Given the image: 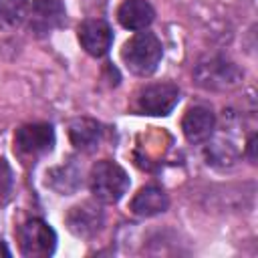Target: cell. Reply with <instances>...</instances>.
Listing matches in <instances>:
<instances>
[{"label": "cell", "instance_id": "11", "mask_svg": "<svg viewBox=\"0 0 258 258\" xmlns=\"http://www.w3.org/2000/svg\"><path fill=\"white\" fill-rule=\"evenodd\" d=\"M117 20L127 30H145L155 20V10L147 0H125L117 10Z\"/></svg>", "mask_w": 258, "mask_h": 258}, {"label": "cell", "instance_id": "16", "mask_svg": "<svg viewBox=\"0 0 258 258\" xmlns=\"http://www.w3.org/2000/svg\"><path fill=\"white\" fill-rule=\"evenodd\" d=\"M12 187V169L6 159H0V202L10 194Z\"/></svg>", "mask_w": 258, "mask_h": 258}, {"label": "cell", "instance_id": "5", "mask_svg": "<svg viewBox=\"0 0 258 258\" xmlns=\"http://www.w3.org/2000/svg\"><path fill=\"white\" fill-rule=\"evenodd\" d=\"M179 103V89L173 83H153L137 93V111L143 115L165 117Z\"/></svg>", "mask_w": 258, "mask_h": 258}, {"label": "cell", "instance_id": "7", "mask_svg": "<svg viewBox=\"0 0 258 258\" xmlns=\"http://www.w3.org/2000/svg\"><path fill=\"white\" fill-rule=\"evenodd\" d=\"M64 6L60 0H32L28 8V26L36 36H46L64 24Z\"/></svg>", "mask_w": 258, "mask_h": 258}, {"label": "cell", "instance_id": "9", "mask_svg": "<svg viewBox=\"0 0 258 258\" xmlns=\"http://www.w3.org/2000/svg\"><path fill=\"white\" fill-rule=\"evenodd\" d=\"M79 42L91 56H105L113 44V30L103 18H89L79 24Z\"/></svg>", "mask_w": 258, "mask_h": 258}, {"label": "cell", "instance_id": "15", "mask_svg": "<svg viewBox=\"0 0 258 258\" xmlns=\"http://www.w3.org/2000/svg\"><path fill=\"white\" fill-rule=\"evenodd\" d=\"M28 0H0V28H14L28 16Z\"/></svg>", "mask_w": 258, "mask_h": 258}, {"label": "cell", "instance_id": "13", "mask_svg": "<svg viewBox=\"0 0 258 258\" xmlns=\"http://www.w3.org/2000/svg\"><path fill=\"white\" fill-rule=\"evenodd\" d=\"M69 139L75 145V149L91 153L99 145L101 127L97 121H93L89 117H79V119L71 121V125H69Z\"/></svg>", "mask_w": 258, "mask_h": 258}, {"label": "cell", "instance_id": "10", "mask_svg": "<svg viewBox=\"0 0 258 258\" xmlns=\"http://www.w3.org/2000/svg\"><path fill=\"white\" fill-rule=\"evenodd\" d=\"M181 129L189 143H204L212 137L216 129V115L210 107L196 105L185 111L181 119Z\"/></svg>", "mask_w": 258, "mask_h": 258}, {"label": "cell", "instance_id": "12", "mask_svg": "<svg viewBox=\"0 0 258 258\" xmlns=\"http://www.w3.org/2000/svg\"><path fill=\"white\" fill-rule=\"evenodd\" d=\"M167 208H169V198L157 185L141 187L131 200V212L139 218H151V216L163 214Z\"/></svg>", "mask_w": 258, "mask_h": 258}, {"label": "cell", "instance_id": "3", "mask_svg": "<svg viewBox=\"0 0 258 258\" xmlns=\"http://www.w3.org/2000/svg\"><path fill=\"white\" fill-rule=\"evenodd\" d=\"M194 79L202 89L208 91H230L240 85L242 71L222 56H212L208 60H202L194 69Z\"/></svg>", "mask_w": 258, "mask_h": 258}, {"label": "cell", "instance_id": "2", "mask_svg": "<svg viewBox=\"0 0 258 258\" xmlns=\"http://www.w3.org/2000/svg\"><path fill=\"white\" fill-rule=\"evenodd\" d=\"M89 185L101 204H117L129 189V175L119 163L101 159L91 167Z\"/></svg>", "mask_w": 258, "mask_h": 258}, {"label": "cell", "instance_id": "6", "mask_svg": "<svg viewBox=\"0 0 258 258\" xmlns=\"http://www.w3.org/2000/svg\"><path fill=\"white\" fill-rule=\"evenodd\" d=\"M54 147V129L50 123H26L16 129L14 149L24 157H40Z\"/></svg>", "mask_w": 258, "mask_h": 258}, {"label": "cell", "instance_id": "17", "mask_svg": "<svg viewBox=\"0 0 258 258\" xmlns=\"http://www.w3.org/2000/svg\"><path fill=\"white\" fill-rule=\"evenodd\" d=\"M256 147H258V137H256V133H254V135H250L248 145H246V155H248L250 163H256Z\"/></svg>", "mask_w": 258, "mask_h": 258}, {"label": "cell", "instance_id": "14", "mask_svg": "<svg viewBox=\"0 0 258 258\" xmlns=\"http://www.w3.org/2000/svg\"><path fill=\"white\" fill-rule=\"evenodd\" d=\"M48 181H50V185H52L58 194L71 196V194L77 191V187L81 185V171H79L73 163H69V165H62V167L52 169L50 175H48Z\"/></svg>", "mask_w": 258, "mask_h": 258}, {"label": "cell", "instance_id": "8", "mask_svg": "<svg viewBox=\"0 0 258 258\" xmlns=\"http://www.w3.org/2000/svg\"><path fill=\"white\" fill-rule=\"evenodd\" d=\"M64 222H67V228L77 238H93L103 228L105 214H103L101 204L83 202V204H77L69 210Z\"/></svg>", "mask_w": 258, "mask_h": 258}, {"label": "cell", "instance_id": "18", "mask_svg": "<svg viewBox=\"0 0 258 258\" xmlns=\"http://www.w3.org/2000/svg\"><path fill=\"white\" fill-rule=\"evenodd\" d=\"M0 254H4V256H10V250H8V248H6L2 242H0Z\"/></svg>", "mask_w": 258, "mask_h": 258}, {"label": "cell", "instance_id": "4", "mask_svg": "<svg viewBox=\"0 0 258 258\" xmlns=\"http://www.w3.org/2000/svg\"><path fill=\"white\" fill-rule=\"evenodd\" d=\"M18 248L20 254L26 258H48L54 254L56 248V234L54 230L40 218L26 220L18 232Z\"/></svg>", "mask_w": 258, "mask_h": 258}, {"label": "cell", "instance_id": "1", "mask_svg": "<svg viewBox=\"0 0 258 258\" xmlns=\"http://www.w3.org/2000/svg\"><path fill=\"white\" fill-rule=\"evenodd\" d=\"M161 56H163L161 40L153 32H147V30L131 36L121 48V58L125 67L129 69V73L137 77L153 75L161 62Z\"/></svg>", "mask_w": 258, "mask_h": 258}]
</instances>
